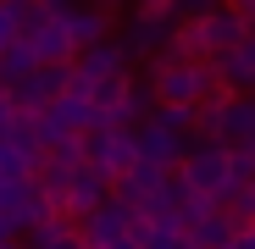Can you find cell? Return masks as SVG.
Here are the masks:
<instances>
[{
	"label": "cell",
	"instance_id": "1",
	"mask_svg": "<svg viewBox=\"0 0 255 249\" xmlns=\"http://www.w3.org/2000/svg\"><path fill=\"white\" fill-rule=\"evenodd\" d=\"M178 177H183L189 199H211V205H222V199L239 188L233 144H228V139H189V155H183V166H178Z\"/></svg>",
	"mask_w": 255,
	"mask_h": 249
},
{
	"label": "cell",
	"instance_id": "2",
	"mask_svg": "<svg viewBox=\"0 0 255 249\" xmlns=\"http://www.w3.org/2000/svg\"><path fill=\"white\" fill-rule=\"evenodd\" d=\"M150 89L161 105H200L222 89L217 83V67L200 61V56H183V50H166L155 67H150Z\"/></svg>",
	"mask_w": 255,
	"mask_h": 249
},
{
	"label": "cell",
	"instance_id": "3",
	"mask_svg": "<svg viewBox=\"0 0 255 249\" xmlns=\"http://www.w3.org/2000/svg\"><path fill=\"white\" fill-rule=\"evenodd\" d=\"M139 211L122 194H111L95 216H83V233H89V249H144L139 244Z\"/></svg>",
	"mask_w": 255,
	"mask_h": 249
},
{
	"label": "cell",
	"instance_id": "4",
	"mask_svg": "<svg viewBox=\"0 0 255 249\" xmlns=\"http://www.w3.org/2000/svg\"><path fill=\"white\" fill-rule=\"evenodd\" d=\"M133 161H139V128L106 122V128L89 133V166H100L111 183H122L128 172H133Z\"/></svg>",
	"mask_w": 255,
	"mask_h": 249
},
{
	"label": "cell",
	"instance_id": "5",
	"mask_svg": "<svg viewBox=\"0 0 255 249\" xmlns=\"http://www.w3.org/2000/svg\"><path fill=\"white\" fill-rule=\"evenodd\" d=\"M106 199H111V177L100 172V166H89V161H83L78 172L67 177V194H61L56 205H61V216H78V222H83V216H95Z\"/></svg>",
	"mask_w": 255,
	"mask_h": 249
},
{
	"label": "cell",
	"instance_id": "6",
	"mask_svg": "<svg viewBox=\"0 0 255 249\" xmlns=\"http://www.w3.org/2000/svg\"><path fill=\"white\" fill-rule=\"evenodd\" d=\"M183 155H189V133H178L172 122H161V116L139 122V161H155L166 172H178Z\"/></svg>",
	"mask_w": 255,
	"mask_h": 249
},
{
	"label": "cell",
	"instance_id": "7",
	"mask_svg": "<svg viewBox=\"0 0 255 249\" xmlns=\"http://www.w3.org/2000/svg\"><path fill=\"white\" fill-rule=\"evenodd\" d=\"M211 67H217V83L233 94H255V22L244 33V45L222 50V56H211Z\"/></svg>",
	"mask_w": 255,
	"mask_h": 249
},
{
	"label": "cell",
	"instance_id": "8",
	"mask_svg": "<svg viewBox=\"0 0 255 249\" xmlns=\"http://www.w3.org/2000/svg\"><path fill=\"white\" fill-rule=\"evenodd\" d=\"M128 56H133V50H128V45H106V39H100V45H89V50H83L78 56V89H89V83L95 78H111V72H128Z\"/></svg>",
	"mask_w": 255,
	"mask_h": 249
},
{
	"label": "cell",
	"instance_id": "9",
	"mask_svg": "<svg viewBox=\"0 0 255 249\" xmlns=\"http://www.w3.org/2000/svg\"><path fill=\"white\" fill-rule=\"evenodd\" d=\"M28 249H89V233L72 227V216H50L45 227L28 233Z\"/></svg>",
	"mask_w": 255,
	"mask_h": 249
},
{
	"label": "cell",
	"instance_id": "10",
	"mask_svg": "<svg viewBox=\"0 0 255 249\" xmlns=\"http://www.w3.org/2000/svg\"><path fill=\"white\" fill-rule=\"evenodd\" d=\"M39 67H45V61H39L33 39H17L11 50H0V83H6V89H17V83H22V78H33Z\"/></svg>",
	"mask_w": 255,
	"mask_h": 249
},
{
	"label": "cell",
	"instance_id": "11",
	"mask_svg": "<svg viewBox=\"0 0 255 249\" xmlns=\"http://www.w3.org/2000/svg\"><path fill=\"white\" fill-rule=\"evenodd\" d=\"M222 6H228V0H178V17H211Z\"/></svg>",
	"mask_w": 255,
	"mask_h": 249
},
{
	"label": "cell",
	"instance_id": "12",
	"mask_svg": "<svg viewBox=\"0 0 255 249\" xmlns=\"http://www.w3.org/2000/svg\"><path fill=\"white\" fill-rule=\"evenodd\" d=\"M233 249H255V227H239V238H233Z\"/></svg>",
	"mask_w": 255,
	"mask_h": 249
},
{
	"label": "cell",
	"instance_id": "13",
	"mask_svg": "<svg viewBox=\"0 0 255 249\" xmlns=\"http://www.w3.org/2000/svg\"><path fill=\"white\" fill-rule=\"evenodd\" d=\"M228 6H233V11H244V17L255 22V0H228Z\"/></svg>",
	"mask_w": 255,
	"mask_h": 249
},
{
	"label": "cell",
	"instance_id": "14",
	"mask_svg": "<svg viewBox=\"0 0 255 249\" xmlns=\"http://www.w3.org/2000/svg\"><path fill=\"white\" fill-rule=\"evenodd\" d=\"M0 249H17V244H11V238H0Z\"/></svg>",
	"mask_w": 255,
	"mask_h": 249
}]
</instances>
